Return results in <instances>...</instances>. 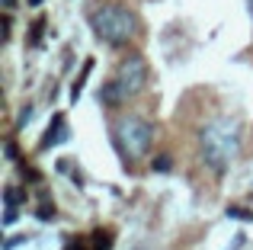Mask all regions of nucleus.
<instances>
[{"instance_id": "nucleus-1", "label": "nucleus", "mask_w": 253, "mask_h": 250, "mask_svg": "<svg viewBox=\"0 0 253 250\" xmlns=\"http://www.w3.org/2000/svg\"><path fill=\"white\" fill-rule=\"evenodd\" d=\"M241 144H244V128L234 116H218V119L205 122L199 128V154L202 164L211 173H228L231 164L241 157Z\"/></svg>"}, {"instance_id": "nucleus-2", "label": "nucleus", "mask_w": 253, "mask_h": 250, "mask_svg": "<svg viewBox=\"0 0 253 250\" xmlns=\"http://www.w3.org/2000/svg\"><path fill=\"white\" fill-rule=\"evenodd\" d=\"M148 77H151V71H148V61L141 55H125L116 68V77L99 87V103L109 109H119L122 103L135 100L148 87Z\"/></svg>"}, {"instance_id": "nucleus-3", "label": "nucleus", "mask_w": 253, "mask_h": 250, "mask_svg": "<svg viewBox=\"0 0 253 250\" xmlns=\"http://www.w3.org/2000/svg\"><path fill=\"white\" fill-rule=\"evenodd\" d=\"M90 29H93V36H96L103 45L122 48V45H128L131 39L138 36L141 26H138V16L128 10V6L103 3V6H96V10L90 13Z\"/></svg>"}, {"instance_id": "nucleus-4", "label": "nucleus", "mask_w": 253, "mask_h": 250, "mask_svg": "<svg viewBox=\"0 0 253 250\" xmlns=\"http://www.w3.org/2000/svg\"><path fill=\"white\" fill-rule=\"evenodd\" d=\"M112 141H116L119 154L125 164L141 161L151 154V144H154V125L141 116H122L112 125Z\"/></svg>"}, {"instance_id": "nucleus-5", "label": "nucleus", "mask_w": 253, "mask_h": 250, "mask_svg": "<svg viewBox=\"0 0 253 250\" xmlns=\"http://www.w3.org/2000/svg\"><path fill=\"white\" fill-rule=\"evenodd\" d=\"M26 202V189H19V186H6L3 189V206H6V212H3V225L10 228L13 221L19 218V206Z\"/></svg>"}, {"instance_id": "nucleus-6", "label": "nucleus", "mask_w": 253, "mask_h": 250, "mask_svg": "<svg viewBox=\"0 0 253 250\" xmlns=\"http://www.w3.org/2000/svg\"><path fill=\"white\" fill-rule=\"evenodd\" d=\"M61 141H68V122H64V116H61V113H58L55 119H51L48 131H45V138L39 141V148L48 151V148H55V144H61Z\"/></svg>"}, {"instance_id": "nucleus-7", "label": "nucleus", "mask_w": 253, "mask_h": 250, "mask_svg": "<svg viewBox=\"0 0 253 250\" xmlns=\"http://www.w3.org/2000/svg\"><path fill=\"white\" fill-rule=\"evenodd\" d=\"M90 71H93V61H86L84 64V71H81V77L74 81V87H71V100H81V93H84V83H86V77H90Z\"/></svg>"}, {"instance_id": "nucleus-8", "label": "nucleus", "mask_w": 253, "mask_h": 250, "mask_svg": "<svg viewBox=\"0 0 253 250\" xmlns=\"http://www.w3.org/2000/svg\"><path fill=\"white\" fill-rule=\"evenodd\" d=\"M112 247V234L109 231H93L90 234V250H109Z\"/></svg>"}, {"instance_id": "nucleus-9", "label": "nucleus", "mask_w": 253, "mask_h": 250, "mask_svg": "<svg viewBox=\"0 0 253 250\" xmlns=\"http://www.w3.org/2000/svg\"><path fill=\"white\" fill-rule=\"evenodd\" d=\"M151 167L157 170V173H167V170L173 167V161H170V154H161V157H154V161H151Z\"/></svg>"}, {"instance_id": "nucleus-10", "label": "nucleus", "mask_w": 253, "mask_h": 250, "mask_svg": "<svg viewBox=\"0 0 253 250\" xmlns=\"http://www.w3.org/2000/svg\"><path fill=\"white\" fill-rule=\"evenodd\" d=\"M228 218H237V221H253V212H247V208H237V206H228Z\"/></svg>"}, {"instance_id": "nucleus-11", "label": "nucleus", "mask_w": 253, "mask_h": 250, "mask_svg": "<svg viewBox=\"0 0 253 250\" xmlns=\"http://www.w3.org/2000/svg\"><path fill=\"white\" fill-rule=\"evenodd\" d=\"M39 218H42V221H51V218H55V206H48V202H45V206H39Z\"/></svg>"}, {"instance_id": "nucleus-12", "label": "nucleus", "mask_w": 253, "mask_h": 250, "mask_svg": "<svg viewBox=\"0 0 253 250\" xmlns=\"http://www.w3.org/2000/svg\"><path fill=\"white\" fill-rule=\"evenodd\" d=\"M29 119H32V106H23V113H19V119H16V128H23Z\"/></svg>"}, {"instance_id": "nucleus-13", "label": "nucleus", "mask_w": 253, "mask_h": 250, "mask_svg": "<svg viewBox=\"0 0 253 250\" xmlns=\"http://www.w3.org/2000/svg\"><path fill=\"white\" fill-rule=\"evenodd\" d=\"M26 241H29V238H26V234H16V238H10V241H6V244H3V250H13V247L26 244Z\"/></svg>"}, {"instance_id": "nucleus-14", "label": "nucleus", "mask_w": 253, "mask_h": 250, "mask_svg": "<svg viewBox=\"0 0 253 250\" xmlns=\"http://www.w3.org/2000/svg\"><path fill=\"white\" fill-rule=\"evenodd\" d=\"M0 26H3V32H0V39H3V42H6V39H10V26H13L10 13H3V23H0Z\"/></svg>"}, {"instance_id": "nucleus-15", "label": "nucleus", "mask_w": 253, "mask_h": 250, "mask_svg": "<svg viewBox=\"0 0 253 250\" xmlns=\"http://www.w3.org/2000/svg\"><path fill=\"white\" fill-rule=\"evenodd\" d=\"M23 176L29 183H39V170H32V167H23Z\"/></svg>"}, {"instance_id": "nucleus-16", "label": "nucleus", "mask_w": 253, "mask_h": 250, "mask_svg": "<svg viewBox=\"0 0 253 250\" xmlns=\"http://www.w3.org/2000/svg\"><path fill=\"white\" fill-rule=\"evenodd\" d=\"M3 148H6V157H10V161H16V144H13V138L3 144Z\"/></svg>"}, {"instance_id": "nucleus-17", "label": "nucleus", "mask_w": 253, "mask_h": 250, "mask_svg": "<svg viewBox=\"0 0 253 250\" xmlns=\"http://www.w3.org/2000/svg\"><path fill=\"white\" fill-rule=\"evenodd\" d=\"M241 244H244V234H237V241H234V247H231V250H241Z\"/></svg>"}, {"instance_id": "nucleus-18", "label": "nucleus", "mask_w": 253, "mask_h": 250, "mask_svg": "<svg viewBox=\"0 0 253 250\" xmlns=\"http://www.w3.org/2000/svg\"><path fill=\"white\" fill-rule=\"evenodd\" d=\"M3 6H6V13H10L13 6H16V0H3Z\"/></svg>"}, {"instance_id": "nucleus-19", "label": "nucleus", "mask_w": 253, "mask_h": 250, "mask_svg": "<svg viewBox=\"0 0 253 250\" xmlns=\"http://www.w3.org/2000/svg\"><path fill=\"white\" fill-rule=\"evenodd\" d=\"M29 6H42V0H29Z\"/></svg>"}, {"instance_id": "nucleus-20", "label": "nucleus", "mask_w": 253, "mask_h": 250, "mask_svg": "<svg viewBox=\"0 0 253 250\" xmlns=\"http://www.w3.org/2000/svg\"><path fill=\"white\" fill-rule=\"evenodd\" d=\"M250 16H253V0H250Z\"/></svg>"}]
</instances>
